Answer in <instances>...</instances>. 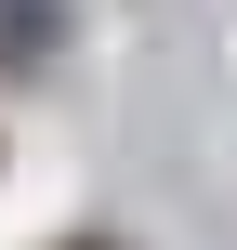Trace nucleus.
Listing matches in <instances>:
<instances>
[{
  "instance_id": "nucleus-1",
  "label": "nucleus",
  "mask_w": 237,
  "mask_h": 250,
  "mask_svg": "<svg viewBox=\"0 0 237 250\" xmlns=\"http://www.w3.org/2000/svg\"><path fill=\"white\" fill-rule=\"evenodd\" d=\"M66 26H79L66 0H0V79H40V66L66 53Z\"/></svg>"
},
{
  "instance_id": "nucleus-2",
  "label": "nucleus",
  "mask_w": 237,
  "mask_h": 250,
  "mask_svg": "<svg viewBox=\"0 0 237 250\" xmlns=\"http://www.w3.org/2000/svg\"><path fill=\"white\" fill-rule=\"evenodd\" d=\"M53 250H119V237H53Z\"/></svg>"
}]
</instances>
